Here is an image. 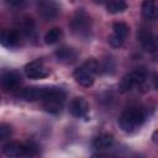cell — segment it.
<instances>
[{"label":"cell","mask_w":158,"mask_h":158,"mask_svg":"<svg viewBox=\"0 0 158 158\" xmlns=\"http://www.w3.org/2000/svg\"><path fill=\"white\" fill-rule=\"evenodd\" d=\"M64 100H65V93L60 88H54V86L44 88L42 104L47 112H51V114L60 112Z\"/></svg>","instance_id":"cell-1"},{"label":"cell","mask_w":158,"mask_h":158,"mask_svg":"<svg viewBox=\"0 0 158 158\" xmlns=\"http://www.w3.org/2000/svg\"><path fill=\"white\" fill-rule=\"evenodd\" d=\"M144 118H146V115L142 109L128 107L121 114V116L118 118V123H120V127L122 128V131L132 132L144 122Z\"/></svg>","instance_id":"cell-2"},{"label":"cell","mask_w":158,"mask_h":158,"mask_svg":"<svg viewBox=\"0 0 158 158\" xmlns=\"http://www.w3.org/2000/svg\"><path fill=\"white\" fill-rule=\"evenodd\" d=\"M70 28L77 36L86 37L91 28V21L88 14L83 10H78L70 20Z\"/></svg>","instance_id":"cell-3"},{"label":"cell","mask_w":158,"mask_h":158,"mask_svg":"<svg viewBox=\"0 0 158 158\" xmlns=\"http://www.w3.org/2000/svg\"><path fill=\"white\" fill-rule=\"evenodd\" d=\"M37 11L44 21L54 20L59 14V6L54 0H37Z\"/></svg>","instance_id":"cell-4"},{"label":"cell","mask_w":158,"mask_h":158,"mask_svg":"<svg viewBox=\"0 0 158 158\" xmlns=\"http://www.w3.org/2000/svg\"><path fill=\"white\" fill-rule=\"evenodd\" d=\"M25 73L30 79H43L49 75V70L43 65V62L41 59H35L26 64Z\"/></svg>","instance_id":"cell-5"},{"label":"cell","mask_w":158,"mask_h":158,"mask_svg":"<svg viewBox=\"0 0 158 158\" xmlns=\"http://www.w3.org/2000/svg\"><path fill=\"white\" fill-rule=\"evenodd\" d=\"M21 81H22L21 74L16 70H7L4 72L1 75V86L5 91L15 90L16 88H19Z\"/></svg>","instance_id":"cell-6"},{"label":"cell","mask_w":158,"mask_h":158,"mask_svg":"<svg viewBox=\"0 0 158 158\" xmlns=\"http://www.w3.org/2000/svg\"><path fill=\"white\" fill-rule=\"evenodd\" d=\"M137 38L141 43V46L149 52L157 51V42H156V37L153 36V33L146 28V27H141L137 32Z\"/></svg>","instance_id":"cell-7"},{"label":"cell","mask_w":158,"mask_h":158,"mask_svg":"<svg viewBox=\"0 0 158 158\" xmlns=\"http://www.w3.org/2000/svg\"><path fill=\"white\" fill-rule=\"evenodd\" d=\"M2 153L6 157H21L27 154V146L17 141H9L2 146Z\"/></svg>","instance_id":"cell-8"},{"label":"cell","mask_w":158,"mask_h":158,"mask_svg":"<svg viewBox=\"0 0 158 158\" xmlns=\"http://www.w3.org/2000/svg\"><path fill=\"white\" fill-rule=\"evenodd\" d=\"M54 56H56V58H57L58 62L64 63V64H72V63H74L77 60L78 53L72 47L62 46V47H59V48L56 49Z\"/></svg>","instance_id":"cell-9"},{"label":"cell","mask_w":158,"mask_h":158,"mask_svg":"<svg viewBox=\"0 0 158 158\" xmlns=\"http://www.w3.org/2000/svg\"><path fill=\"white\" fill-rule=\"evenodd\" d=\"M73 77L75 79V81L84 88H90L94 84V74L90 73L89 70H86L84 67L77 68L73 72Z\"/></svg>","instance_id":"cell-10"},{"label":"cell","mask_w":158,"mask_h":158,"mask_svg":"<svg viewBox=\"0 0 158 158\" xmlns=\"http://www.w3.org/2000/svg\"><path fill=\"white\" fill-rule=\"evenodd\" d=\"M89 110V105L84 98H74L70 101L69 111L75 117H84Z\"/></svg>","instance_id":"cell-11"},{"label":"cell","mask_w":158,"mask_h":158,"mask_svg":"<svg viewBox=\"0 0 158 158\" xmlns=\"http://www.w3.org/2000/svg\"><path fill=\"white\" fill-rule=\"evenodd\" d=\"M1 44L7 48H14L20 44V33L16 30H4L1 32Z\"/></svg>","instance_id":"cell-12"},{"label":"cell","mask_w":158,"mask_h":158,"mask_svg":"<svg viewBox=\"0 0 158 158\" xmlns=\"http://www.w3.org/2000/svg\"><path fill=\"white\" fill-rule=\"evenodd\" d=\"M43 94H44V88L28 86L21 90L20 96L26 101H37V100H42Z\"/></svg>","instance_id":"cell-13"},{"label":"cell","mask_w":158,"mask_h":158,"mask_svg":"<svg viewBox=\"0 0 158 158\" xmlns=\"http://www.w3.org/2000/svg\"><path fill=\"white\" fill-rule=\"evenodd\" d=\"M142 16L147 20L158 17V7L156 6L154 0H143L142 1Z\"/></svg>","instance_id":"cell-14"},{"label":"cell","mask_w":158,"mask_h":158,"mask_svg":"<svg viewBox=\"0 0 158 158\" xmlns=\"http://www.w3.org/2000/svg\"><path fill=\"white\" fill-rule=\"evenodd\" d=\"M112 143H114V137H112V135L104 133V135H100V136H98V137L94 138V141H93V147L96 148V149H106V148H109Z\"/></svg>","instance_id":"cell-15"},{"label":"cell","mask_w":158,"mask_h":158,"mask_svg":"<svg viewBox=\"0 0 158 158\" xmlns=\"http://www.w3.org/2000/svg\"><path fill=\"white\" fill-rule=\"evenodd\" d=\"M62 36H63L62 30L59 27H53V28H51V30H48L46 32V35H44V42L47 44H54V43H57L62 38Z\"/></svg>","instance_id":"cell-16"},{"label":"cell","mask_w":158,"mask_h":158,"mask_svg":"<svg viewBox=\"0 0 158 158\" xmlns=\"http://www.w3.org/2000/svg\"><path fill=\"white\" fill-rule=\"evenodd\" d=\"M112 35H115L116 37L121 38L125 41V38L127 37V35L130 33V28L125 23V22H121V21H117L112 25Z\"/></svg>","instance_id":"cell-17"},{"label":"cell","mask_w":158,"mask_h":158,"mask_svg":"<svg viewBox=\"0 0 158 158\" xmlns=\"http://www.w3.org/2000/svg\"><path fill=\"white\" fill-rule=\"evenodd\" d=\"M127 9V4L122 0H111L107 2L106 5V10L110 14H118V12H123Z\"/></svg>","instance_id":"cell-18"},{"label":"cell","mask_w":158,"mask_h":158,"mask_svg":"<svg viewBox=\"0 0 158 158\" xmlns=\"http://www.w3.org/2000/svg\"><path fill=\"white\" fill-rule=\"evenodd\" d=\"M131 79L133 80L135 85H141L146 81L147 79V70L144 68H136L135 70H132L131 73H128Z\"/></svg>","instance_id":"cell-19"},{"label":"cell","mask_w":158,"mask_h":158,"mask_svg":"<svg viewBox=\"0 0 158 158\" xmlns=\"http://www.w3.org/2000/svg\"><path fill=\"white\" fill-rule=\"evenodd\" d=\"M133 86H135V83H133V80L131 79L130 74H127V75H125V77L121 79L120 85H118V90H120L121 93H127V91H130Z\"/></svg>","instance_id":"cell-20"},{"label":"cell","mask_w":158,"mask_h":158,"mask_svg":"<svg viewBox=\"0 0 158 158\" xmlns=\"http://www.w3.org/2000/svg\"><path fill=\"white\" fill-rule=\"evenodd\" d=\"M36 30V23L32 19H25L23 22H22V31L27 35V36H32V33L35 32Z\"/></svg>","instance_id":"cell-21"},{"label":"cell","mask_w":158,"mask_h":158,"mask_svg":"<svg viewBox=\"0 0 158 158\" xmlns=\"http://www.w3.org/2000/svg\"><path fill=\"white\" fill-rule=\"evenodd\" d=\"M81 67H84L86 70H89V72L93 73V74H96V73L99 72V69H100V65H99L98 60H95V59H93V58H91V59H88L86 62H84Z\"/></svg>","instance_id":"cell-22"},{"label":"cell","mask_w":158,"mask_h":158,"mask_svg":"<svg viewBox=\"0 0 158 158\" xmlns=\"http://www.w3.org/2000/svg\"><path fill=\"white\" fill-rule=\"evenodd\" d=\"M10 135H11V127L6 123H2L0 126V139H5L10 137Z\"/></svg>","instance_id":"cell-23"},{"label":"cell","mask_w":158,"mask_h":158,"mask_svg":"<svg viewBox=\"0 0 158 158\" xmlns=\"http://www.w3.org/2000/svg\"><path fill=\"white\" fill-rule=\"evenodd\" d=\"M109 43H110V46H111V47L117 48V47H121V46H122L123 40H121V38L116 37L115 35H111V36L109 37Z\"/></svg>","instance_id":"cell-24"},{"label":"cell","mask_w":158,"mask_h":158,"mask_svg":"<svg viewBox=\"0 0 158 158\" xmlns=\"http://www.w3.org/2000/svg\"><path fill=\"white\" fill-rule=\"evenodd\" d=\"M4 2L11 7H23L26 4V0H4Z\"/></svg>","instance_id":"cell-25"},{"label":"cell","mask_w":158,"mask_h":158,"mask_svg":"<svg viewBox=\"0 0 158 158\" xmlns=\"http://www.w3.org/2000/svg\"><path fill=\"white\" fill-rule=\"evenodd\" d=\"M152 83H153V86L158 90V73H154L153 77H152Z\"/></svg>","instance_id":"cell-26"},{"label":"cell","mask_w":158,"mask_h":158,"mask_svg":"<svg viewBox=\"0 0 158 158\" xmlns=\"http://www.w3.org/2000/svg\"><path fill=\"white\" fill-rule=\"evenodd\" d=\"M152 138H153V142H154V143H157V144H158V131H157V132H154V133H153V136H152Z\"/></svg>","instance_id":"cell-27"},{"label":"cell","mask_w":158,"mask_h":158,"mask_svg":"<svg viewBox=\"0 0 158 158\" xmlns=\"http://www.w3.org/2000/svg\"><path fill=\"white\" fill-rule=\"evenodd\" d=\"M156 42H157V49H158V37H156Z\"/></svg>","instance_id":"cell-28"}]
</instances>
